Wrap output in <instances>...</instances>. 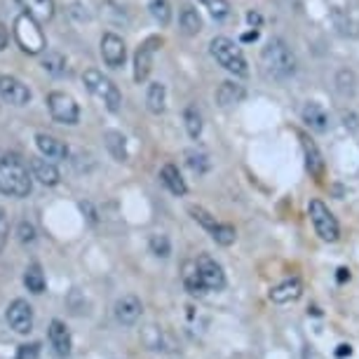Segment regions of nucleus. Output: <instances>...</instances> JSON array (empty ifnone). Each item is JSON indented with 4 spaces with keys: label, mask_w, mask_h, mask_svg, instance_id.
I'll return each mask as SVG.
<instances>
[{
    "label": "nucleus",
    "mask_w": 359,
    "mask_h": 359,
    "mask_svg": "<svg viewBox=\"0 0 359 359\" xmlns=\"http://www.w3.org/2000/svg\"><path fill=\"white\" fill-rule=\"evenodd\" d=\"M350 280V270L348 268H338V282H345Z\"/></svg>",
    "instance_id": "41"
},
{
    "label": "nucleus",
    "mask_w": 359,
    "mask_h": 359,
    "mask_svg": "<svg viewBox=\"0 0 359 359\" xmlns=\"http://www.w3.org/2000/svg\"><path fill=\"white\" fill-rule=\"evenodd\" d=\"M261 64H263V71H266L273 80H280V83L289 80L296 73L294 52H291L289 45L280 38H273L266 47H263Z\"/></svg>",
    "instance_id": "1"
},
{
    "label": "nucleus",
    "mask_w": 359,
    "mask_h": 359,
    "mask_svg": "<svg viewBox=\"0 0 359 359\" xmlns=\"http://www.w3.org/2000/svg\"><path fill=\"white\" fill-rule=\"evenodd\" d=\"M303 294V284L298 277H291V280L277 284V287L270 289V301L273 303H291V301H298Z\"/></svg>",
    "instance_id": "17"
},
{
    "label": "nucleus",
    "mask_w": 359,
    "mask_h": 359,
    "mask_svg": "<svg viewBox=\"0 0 359 359\" xmlns=\"http://www.w3.org/2000/svg\"><path fill=\"white\" fill-rule=\"evenodd\" d=\"M209 235L223 247H230L237 240V230L233 226H228V223H216V226L209 230Z\"/></svg>",
    "instance_id": "31"
},
{
    "label": "nucleus",
    "mask_w": 359,
    "mask_h": 359,
    "mask_svg": "<svg viewBox=\"0 0 359 359\" xmlns=\"http://www.w3.org/2000/svg\"><path fill=\"white\" fill-rule=\"evenodd\" d=\"M184 123H186V130H188V137L191 139H198L202 134V115L195 106H188L184 111Z\"/></svg>",
    "instance_id": "30"
},
{
    "label": "nucleus",
    "mask_w": 359,
    "mask_h": 359,
    "mask_svg": "<svg viewBox=\"0 0 359 359\" xmlns=\"http://www.w3.org/2000/svg\"><path fill=\"white\" fill-rule=\"evenodd\" d=\"M352 355V348H350V345H338V350H336V357L338 359H343V357H350Z\"/></svg>",
    "instance_id": "39"
},
{
    "label": "nucleus",
    "mask_w": 359,
    "mask_h": 359,
    "mask_svg": "<svg viewBox=\"0 0 359 359\" xmlns=\"http://www.w3.org/2000/svg\"><path fill=\"white\" fill-rule=\"evenodd\" d=\"M31 172H33V179H38L43 186L59 184V169L47 158H31Z\"/></svg>",
    "instance_id": "18"
},
{
    "label": "nucleus",
    "mask_w": 359,
    "mask_h": 359,
    "mask_svg": "<svg viewBox=\"0 0 359 359\" xmlns=\"http://www.w3.org/2000/svg\"><path fill=\"white\" fill-rule=\"evenodd\" d=\"M148 10H151L153 19L160 26H169V22H172V5H169V0H148Z\"/></svg>",
    "instance_id": "28"
},
{
    "label": "nucleus",
    "mask_w": 359,
    "mask_h": 359,
    "mask_svg": "<svg viewBox=\"0 0 359 359\" xmlns=\"http://www.w3.org/2000/svg\"><path fill=\"white\" fill-rule=\"evenodd\" d=\"M43 69L50 73V76H64L69 64H66V57L62 52H47L43 57Z\"/></svg>",
    "instance_id": "27"
},
{
    "label": "nucleus",
    "mask_w": 359,
    "mask_h": 359,
    "mask_svg": "<svg viewBox=\"0 0 359 359\" xmlns=\"http://www.w3.org/2000/svg\"><path fill=\"white\" fill-rule=\"evenodd\" d=\"M184 284L193 296L205 294V287H202V280L198 275V268H195V261H188L184 266Z\"/></svg>",
    "instance_id": "29"
},
{
    "label": "nucleus",
    "mask_w": 359,
    "mask_h": 359,
    "mask_svg": "<svg viewBox=\"0 0 359 359\" xmlns=\"http://www.w3.org/2000/svg\"><path fill=\"white\" fill-rule=\"evenodd\" d=\"M36 146H38L40 155L47 160H66L69 158V146H66L62 139L52 137V134H45V132L36 134Z\"/></svg>",
    "instance_id": "14"
},
{
    "label": "nucleus",
    "mask_w": 359,
    "mask_h": 359,
    "mask_svg": "<svg viewBox=\"0 0 359 359\" xmlns=\"http://www.w3.org/2000/svg\"><path fill=\"white\" fill-rule=\"evenodd\" d=\"M0 99L12 106H26L31 101V90L15 76H0Z\"/></svg>",
    "instance_id": "10"
},
{
    "label": "nucleus",
    "mask_w": 359,
    "mask_h": 359,
    "mask_svg": "<svg viewBox=\"0 0 359 359\" xmlns=\"http://www.w3.org/2000/svg\"><path fill=\"white\" fill-rule=\"evenodd\" d=\"M186 158H188V167H191L193 172H198V174H205L207 169H209V162H207V155H205V153H198V151H188V153H186Z\"/></svg>",
    "instance_id": "34"
},
{
    "label": "nucleus",
    "mask_w": 359,
    "mask_h": 359,
    "mask_svg": "<svg viewBox=\"0 0 359 359\" xmlns=\"http://www.w3.org/2000/svg\"><path fill=\"white\" fill-rule=\"evenodd\" d=\"M8 324L17 331V334H29V331L33 329V308L29 306V301L17 298V301L10 303Z\"/></svg>",
    "instance_id": "12"
},
{
    "label": "nucleus",
    "mask_w": 359,
    "mask_h": 359,
    "mask_svg": "<svg viewBox=\"0 0 359 359\" xmlns=\"http://www.w3.org/2000/svg\"><path fill=\"white\" fill-rule=\"evenodd\" d=\"M83 83L87 85V90H90L94 97L104 101V106L108 108V111L111 113L120 111V106H123V94H120L118 85H115L111 78H106L104 73L90 69V71H85Z\"/></svg>",
    "instance_id": "5"
},
{
    "label": "nucleus",
    "mask_w": 359,
    "mask_h": 359,
    "mask_svg": "<svg viewBox=\"0 0 359 359\" xmlns=\"http://www.w3.org/2000/svg\"><path fill=\"white\" fill-rule=\"evenodd\" d=\"M33 188L29 167L17 158H0V193L10 198H26Z\"/></svg>",
    "instance_id": "2"
},
{
    "label": "nucleus",
    "mask_w": 359,
    "mask_h": 359,
    "mask_svg": "<svg viewBox=\"0 0 359 359\" xmlns=\"http://www.w3.org/2000/svg\"><path fill=\"white\" fill-rule=\"evenodd\" d=\"M160 179H162V184H165L169 188V193H174V195H186V181L181 179V174H179V169H176L174 165H165L162 167V172H160Z\"/></svg>",
    "instance_id": "22"
},
{
    "label": "nucleus",
    "mask_w": 359,
    "mask_h": 359,
    "mask_svg": "<svg viewBox=\"0 0 359 359\" xmlns=\"http://www.w3.org/2000/svg\"><path fill=\"white\" fill-rule=\"evenodd\" d=\"M17 235H19V242H24V245H29V242L36 240V228L31 226V223L22 221L17 228Z\"/></svg>",
    "instance_id": "36"
},
{
    "label": "nucleus",
    "mask_w": 359,
    "mask_h": 359,
    "mask_svg": "<svg viewBox=\"0 0 359 359\" xmlns=\"http://www.w3.org/2000/svg\"><path fill=\"white\" fill-rule=\"evenodd\" d=\"M101 57L111 69H120L127 59L125 40L118 33H104V38H101Z\"/></svg>",
    "instance_id": "11"
},
{
    "label": "nucleus",
    "mask_w": 359,
    "mask_h": 359,
    "mask_svg": "<svg viewBox=\"0 0 359 359\" xmlns=\"http://www.w3.org/2000/svg\"><path fill=\"white\" fill-rule=\"evenodd\" d=\"M202 8H205L209 15H212L216 22H223V19L230 17V3L228 0H200Z\"/></svg>",
    "instance_id": "32"
},
{
    "label": "nucleus",
    "mask_w": 359,
    "mask_h": 359,
    "mask_svg": "<svg viewBox=\"0 0 359 359\" xmlns=\"http://www.w3.org/2000/svg\"><path fill=\"white\" fill-rule=\"evenodd\" d=\"M301 118L313 132H327L329 130V115L324 111V106H320L317 101H308L301 111Z\"/></svg>",
    "instance_id": "16"
},
{
    "label": "nucleus",
    "mask_w": 359,
    "mask_h": 359,
    "mask_svg": "<svg viewBox=\"0 0 359 359\" xmlns=\"http://www.w3.org/2000/svg\"><path fill=\"white\" fill-rule=\"evenodd\" d=\"M38 357V345L33 343V345H22L19 348V355L17 359H36Z\"/></svg>",
    "instance_id": "37"
},
{
    "label": "nucleus",
    "mask_w": 359,
    "mask_h": 359,
    "mask_svg": "<svg viewBox=\"0 0 359 359\" xmlns=\"http://www.w3.org/2000/svg\"><path fill=\"white\" fill-rule=\"evenodd\" d=\"M8 45V31H5V26H0V50Z\"/></svg>",
    "instance_id": "42"
},
{
    "label": "nucleus",
    "mask_w": 359,
    "mask_h": 359,
    "mask_svg": "<svg viewBox=\"0 0 359 359\" xmlns=\"http://www.w3.org/2000/svg\"><path fill=\"white\" fill-rule=\"evenodd\" d=\"M47 108L50 115L57 123L62 125H78L80 120V108L76 104V99L66 92H50L47 94Z\"/></svg>",
    "instance_id": "7"
},
{
    "label": "nucleus",
    "mask_w": 359,
    "mask_h": 359,
    "mask_svg": "<svg viewBox=\"0 0 359 359\" xmlns=\"http://www.w3.org/2000/svg\"><path fill=\"white\" fill-rule=\"evenodd\" d=\"M242 99H245V87L237 85V83H230V80L221 83L219 90H216V101H219V106H223V108L240 104Z\"/></svg>",
    "instance_id": "20"
},
{
    "label": "nucleus",
    "mask_w": 359,
    "mask_h": 359,
    "mask_svg": "<svg viewBox=\"0 0 359 359\" xmlns=\"http://www.w3.org/2000/svg\"><path fill=\"white\" fill-rule=\"evenodd\" d=\"M47 336H50V345H52L54 355L62 357V359H66L71 355V334H69V329H66V324L62 320H54L50 324Z\"/></svg>",
    "instance_id": "15"
},
{
    "label": "nucleus",
    "mask_w": 359,
    "mask_h": 359,
    "mask_svg": "<svg viewBox=\"0 0 359 359\" xmlns=\"http://www.w3.org/2000/svg\"><path fill=\"white\" fill-rule=\"evenodd\" d=\"M15 40L17 45L22 47V52L26 54H43L45 47H47V40H45V33L40 29V22L33 19L31 15L22 12L17 19H15Z\"/></svg>",
    "instance_id": "4"
},
{
    "label": "nucleus",
    "mask_w": 359,
    "mask_h": 359,
    "mask_svg": "<svg viewBox=\"0 0 359 359\" xmlns=\"http://www.w3.org/2000/svg\"><path fill=\"white\" fill-rule=\"evenodd\" d=\"M195 268H198V275H200L205 291H221L223 287H226V273H223L221 263L214 261L209 254L198 256Z\"/></svg>",
    "instance_id": "8"
},
{
    "label": "nucleus",
    "mask_w": 359,
    "mask_h": 359,
    "mask_svg": "<svg viewBox=\"0 0 359 359\" xmlns=\"http://www.w3.org/2000/svg\"><path fill=\"white\" fill-rule=\"evenodd\" d=\"M247 22L252 24V26H259V24H261V17L256 15V12H249V15H247Z\"/></svg>",
    "instance_id": "40"
},
{
    "label": "nucleus",
    "mask_w": 359,
    "mask_h": 359,
    "mask_svg": "<svg viewBox=\"0 0 359 359\" xmlns=\"http://www.w3.org/2000/svg\"><path fill=\"white\" fill-rule=\"evenodd\" d=\"M301 139H303V148H306V165L310 169V174L317 176V179H322V174H324V160H322L320 151H317V146L310 139H306V137H301Z\"/></svg>",
    "instance_id": "25"
},
{
    "label": "nucleus",
    "mask_w": 359,
    "mask_h": 359,
    "mask_svg": "<svg viewBox=\"0 0 359 359\" xmlns=\"http://www.w3.org/2000/svg\"><path fill=\"white\" fill-rule=\"evenodd\" d=\"M5 242H8V216L0 209V249L5 247Z\"/></svg>",
    "instance_id": "38"
},
{
    "label": "nucleus",
    "mask_w": 359,
    "mask_h": 359,
    "mask_svg": "<svg viewBox=\"0 0 359 359\" xmlns=\"http://www.w3.org/2000/svg\"><path fill=\"white\" fill-rule=\"evenodd\" d=\"M165 101H167V90L162 83H151L146 90V106L153 115L165 113Z\"/></svg>",
    "instance_id": "21"
},
{
    "label": "nucleus",
    "mask_w": 359,
    "mask_h": 359,
    "mask_svg": "<svg viewBox=\"0 0 359 359\" xmlns=\"http://www.w3.org/2000/svg\"><path fill=\"white\" fill-rule=\"evenodd\" d=\"M24 284H26V289H29L31 294H43V291H45V275H43V270H40L38 263H31V266L26 268Z\"/></svg>",
    "instance_id": "26"
},
{
    "label": "nucleus",
    "mask_w": 359,
    "mask_h": 359,
    "mask_svg": "<svg viewBox=\"0 0 359 359\" xmlns=\"http://www.w3.org/2000/svg\"><path fill=\"white\" fill-rule=\"evenodd\" d=\"M310 221L315 226V233L322 237L324 242H336L341 237V226H338L336 216L329 212V207L322 200H310L308 205Z\"/></svg>",
    "instance_id": "6"
},
{
    "label": "nucleus",
    "mask_w": 359,
    "mask_h": 359,
    "mask_svg": "<svg viewBox=\"0 0 359 359\" xmlns=\"http://www.w3.org/2000/svg\"><path fill=\"white\" fill-rule=\"evenodd\" d=\"M179 24H181V31H184L186 36H198V33L202 31V17L198 15V10H195L193 5H186V8L181 10Z\"/></svg>",
    "instance_id": "24"
},
{
    "label": "nucleus",
    "mask_w": 359,
    "mask_h": 359,
    "mask_svg": "<svg viewBox=\"0 0 359 359\" xmlns=\"http://www.w3.org/2000/svg\"><path fill=\"white\" fill-rule=\"evenodd\" d=\"M209 52H212V57L228 73H233V76H237V78H247L249 76V66H247L245 54H242L240 45H235L230 38L216 36L212 43H209Z\"/></svg>",
    "instance_id": "3"
},
{
    "label": "nucleus",
    "mask_w": 359,
    "mask_h": 359,
    "mask_svg": "<svg viewBox=\"0 0 359 359\" xmlns=\"http://www.w3.org/2000/svg\"><path fill=\"white\" fill-rule=\"evenodd\" d=\"M158 47H162V38L153 36V38L144 40V43L139 45L137 54H134V80H137L139 85L146 83L148 76H151V71H153V54H155Z\"/></svg>",
    "instance_id": "9"
},
{
    "label": "nucleus",
    "mask_w": 359,
    "mask_h": 359,
    "mask_svg": "<svg viewBox=\"0 0 359 359\" xmlns=\"http://www.w3.org/2000/svg\"><path fill=\"white\" fill-rule=\"evenodd\" d=\"M17 3L22 5L26 15H31L33 19H38L40 24L50 22V19L54 17V12H57V5H54V0H17Z\"/></svg>",
    "instance_id": "19"
},
{
    "label": "nucleus",
    "mask_w": 359,
    "mask_h": 359,
    "mask_svg": "<svg viewBox=\"0 0 359 359\" xmlns=\"http://www.w3.org/2000/svg\"><path fill=\"white\" fill-rule=\"evenodd\" d=\"M151 252L158 256V259H167L172 254V245H169L167 235H153L151 237Z\"/></svg>",
    "instance_id": "33"
},
{
    "label": "nucleus",
    "mask_w": 359,
    "mask_h": 359,
    "mask_svg": "<svg viewBox=\"0 0 359 359\" xmlns=\"http://www.w3.org/2000/svg\"><path fill=\"white\" fill-rule=\"evenodd\" d=\"M104 141H106L108 153H111L115 160H118V162L127 160V141H125L123 134L115 132V130H106L104 132Z\"/></svg>",
    "instance_id": "23"
},
{
    "label": "nucleus",
    "mask_w": 359,
    "mask_h": 359,
    "mask_svg": "<svg viewBox=\"0 0 359 359\" xmlns=\"http://www.w3.org/2000/svg\"><path fill=\"white\" fill-rule=\"evenodd\" d=\"M141 313H144V306H141V301L134 294H127L115 303V320L120 324H125V327L137 324Z\"/></svg>",
    "instance_id": "13"
},
{
    "label": "nucleus",
    "mask_w": 359,
    "mask_h": 359,
    "mask_svg": "<svg viewBox=\"0 0 359 359\" xmlns=\"http://www.w3.org/2000/svg\"><path fill=\"white\" fill-rule=\"evenodd\" d=\"M191 214H193V219L198 221L200 226L207 230V233H209V230H212V228L216 226V223H219V221L214 219L212 214H209V212H205V209H202V207H191Z\"/></svg>",
    "instance_id": "35"
}]
</instances>
